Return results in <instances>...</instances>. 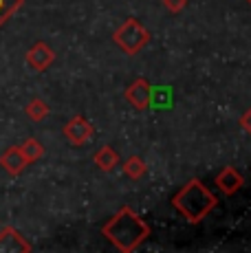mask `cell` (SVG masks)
<instances>
[{
	"label": "cell",
	"mask_w": 251,
	"mask_h": 253,
	"mask_svg": "<svg viewBox=\"0 0 251 253\" xmlns=\"http://www.w3.org/2000/svg\"><path fill=\"white\" fill-rule=\"evenodd\" d=\"M216 185L220 187V192H225L227 196H231V194H236L240 187H243V176H240L238 169L225 168L223 172L216 176Z\"/></svg>",
	"instance_id": "cell-7"
},
{
	"label": "cell",
	"mask_w": 251,
	"mask_h": 253,
	"mask_svg": "<svg viewBox=\"0 0 251 253\" xmlns=\"http://www.w3.org/2000/svg\"><path fill=\"white\" fill-rule=\"evenodd\" d=\"M104 233L117 249L132 251L150 236V227L132 211V209L124 207L115 218H110L104 225Z\"/></svg>",
	"instance_id": "cell-1"
},
{
	"label": "cell",
	"mask_w": 251,
	"mask_h": 253,
	"mask_svg": "<svg viewBox=\"0 0 251 253\" xmlns=\"http://www.w3.org/2000/svg\"><path fill=\"white\" fill-rule=\"evenodd\" d=\"M126 99L134 106L137 110H143L150 106V86L146 80H137L128 90H126Z\"/></svg>",
	"instance_id": "cell-5"
},
{
	"label": "cell",
	"mask_w": 251,
	"mask_h": 253,
	"mask_svg": "<svg viewBox=\"0 0 251 253\" xmlns=\"http://www.w3.org/2000/svg\"><path fill=\"white\" fill-rule=\"evenodd\" d=\"M172 203H174V207L190 222H199V220H203V218L211 211V209H214L216 198H214V194H211L203 183L190 181L185 187L181 189V192L176 194Z\"/></svg>",
	"instance_id": "cell-2"
},
{
	"label": "cell",
	"mask_w": 251,
	"mask_h": 253,
	"mask_svg": "<svg viewBox=\"0 0 251 253\" xmlns=\"http://www.w3.org/2000/svg\"><path fill=\"white\" fill-rule=\"evenodd\" d=\"M115 42H117V44L122 46V51H126V53H139L150 42V33L146 31V27H143L137 18H128V20L119 27V31L115 33Z\"/></svg>",
	"instance_id": "cell-3"
},
{
	"label": "cell",
	"mask_w": 251,
	"mask_h": 253,
	"mask_svg": "<svg viewBox=\"0 0 251 253\" xmlns=\"http://www.w3.org/2000/svg\"><path fill=\"white\" fill-rule=\"evenodd\" d=\"M0 163H2V168L7 169L9 174H20L29 161L25 159V154H22V150H20V148H9L7 152L2 154Z\"/></svg>",
	"instance_id": "cell-8"
},
{
	"label": "cell",
	"mask_w": 251,
	"mask_h": 253,
	"mask_svg": "<svg viewBox=\"0 0 251 253\" xmlns=\"http://www.w3.org/2000/svg\"><path fill=\"white\" fill-rule=\"evenodd\" d=\"M95 163H97L99 169H104V172H108V169H113L115 165L119 163V157L117 152H115L113 148H108V145H104V148L99 150L97 154H95Z\"/></svg>",
	"instance_id": "cell-11"
},
{
	"label": "cell",
	"mask_w": 251,
	"mask_h": 253,
	"mask_svg": "<svg viewBox=\"0 0 251 253\" xmlns=\"http://www.w3.org/2000/svg\"><path fill=\"white\" fill-rule=\"evenodd\" d=\"M0 251H29V245L13 229L0 233Z\"/></svg>",
	"instance_id": "cell-9"
},
{
	"label": "cell",
	"mask_w": 251,
	"mask_h": 253,
	"mask_svg": "<svg viewBox=\"0 0 251 253\" xmlns=\"http://www.w3.org/2000/svg\"><path fill=\"white\" fill-rule=\"evenodd\" d=\"M64 134L69 137L71 143H75V145H84L86 141H88L90 137H93V126L88 124V121L84 119V117H73V119L66 124V128H64Z\"/></svg>",
	"instance_id": "cell-4"
},
{
	"label": "cell",
	"mask_w": 251,
	"mask_h": 253,
	"mask_svg": "<svg viewBox=\"0 0 251 253\" xmlns=\"http://www.w3.org/2000/svg\"><path fill=\"white\" fill-rule=\"evenodd\" d=\"M163 4H166V7L170 9L172 13H178V11H181V9H185L187 0H163Z\"/></svg>",
	"instance_id": "cell-16"
},
{
	"label": "cell",
	"mask_w": 251,
	"mask_h": 253,
	"mask_svg": "<svg viewBox=\"0 0 251 253\" xmlns=\"http://www.w3.org/2000/svg\"><path fill=\"white\" fill-rule=\"evenodd\" d=\"M240 126H243L245 132L251 134V110H247V113L243 115V119H240Z\"/></svg>",
	"instance_id": "cell-17"
},
{
	"label": "cell",
	"mask_w": 251,
	"mask_h": 253,
	"mask_svg": "<svg viewBox=\"0 0 251 253\" xmlns=\"http://www.w3.org/2000/svg\"><path fill=\"white\" fill-rule=\"evenodd\" d=\"M27 60H29V66H31V69L44 71L53 62V51L49 48V44H44V42H36V46L29 51Z\"/></svg>",
	"instance_id": "cell-6"
},
{
	"label": "cell",
	"mask_w": 251,
	"mask_h": 253,
	"mask_svg": "<svg viewBox=\"0 0 251 253\" xmlns=\"http://www.w3.org/2000/svg\"><path fill=\"white\" fill-rule=\"evenodd\" d=\"M249 2H251V0H249Z\"/></svg>",
	"instance_id": "cell-18"
},
{
	"label": "cell",
	"mask_w": 251,
	"mask_h": 253,
	"mask_svg": "<svg viewBox=\"0 0 251 253\" xmlns=\"http://www.w3.org/2000/svg\"><path fill=\"white\" fill-rule=\"evenodd\" d=\"M27 115L31 117L33 121H40V119H44V117L49 115V106H46L42 99H33L31 104L27 106Z\"/></svg>",
	"instance_id": "cell-13"
},
{
	"label": "cell",
	"mask_w": 251,
	"mask_h": 253,
	"mask_svg": "<svg viewBox=\"0 0 251 253\" xmlns=\"http://www.w3.org/2000/svg\"><path fill=\"white\" fill-rule=\"evenodd\" d=\"M124 168H126V174L132 178H141L143 174H146V163H143L139 157H130Z\"/></svg>",
	"instance_id": "cell-12"
},
{
	"label": "cell",
	"mask_w": 251,
	"mask_h": 253,
	"mask_svg": "<svg viewBox=\"0 0 251 253\" xmlns=\"http://www.w3.org/2000/svg\"><path fill=\"white\" fill-rule=\"evenodd\" d=\"M150 106H154V108H170L172 106V88L170 86L150 88Z\"/></svg>",
	"instance_id": "cell-10"
},
{
	"label": "cell",
	"mask_w": 251,
	"mask_h": 253,
	"mask_svg": "<svg viewBox=\"0 0 251 253\" xmlns=\"http://www.w3.org/2000/svg\"><path fill=\"white\" fill-rule=\"evenodd\" d=\"M18 4H20V0H0V22H2Z\"/></svg>",
	"instance_id": "cell-15"
},
{
	"label": "cell",
	"mask_w": 251,
	"mask_h": 253,
	"mask_svg": "<svg viewBox=\"0 0 251 253\" xmlns=\"http://www.w3.org/2000/svg\"><path fill=\"white\" fill-rule=\"evenodd\" d=\"M20 150H22V154H25L27 161H36V159H40V157H42V152H44V150H42V145L38 143L36 139H29Z\"/></svg>",
	"instance_id": "cell-14"
}]
</instances>
